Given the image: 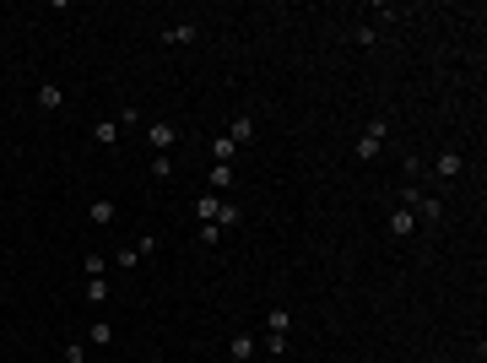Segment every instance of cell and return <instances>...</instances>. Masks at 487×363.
<instances>
[{
	"label": "cell",
	"mask_w": 487,
	"mask_h": 363,
	"mask_svg": "<svg viewBox=\"0 0 487 363\" xmlns=\"http://www.w3.org/2000/svg\"><path fill=\"white\" fill-rule=\"evenodd\" d=\"M385 136H390V120H368V130L358 136V146H352V152H358L363 163H374L379 152H385Z\"/></svg>",
	"instance_id": "obj_1"
},
{
	"label": "cell",
	"mask_w": 487,
	"mask_h": 363,
	"mask_svg": "<svg viewBox=\"0 0 487 363\" xmlns=\"http://www.w3.org/2000/svg\"><path fill=\"white\" fill-rule=\"evenodd\" d=\"M406 212H411V217L439 222V217H444V201H439V196H423V190H406Z\"/></svg>",
	"instance_id": "obj_2"
},
{
	"label": "cell",
	"mask_w": 487,
	"mask_h": 363,
	"mask_svg": "<svg viewBox=\"0 0 487 363\" xmlns=\"http://www.w3.org/2000/svg\"><path fill=\"white\" fill-rule=\"evenodd\" d=\"M174 136H179V130H174V120H152V125H146V142L157 146V152H168V146H174Z\"/></svg>",
	"instance_id": "obj_3"
},
{
	"label": "cell",
	"mask_w": 487,
	"mask_h": 363,
	"mask_svg": "<svg viewBox=\"0 0 487 363\" xmlns=\"http://www.w3.org/2000/svg\"><path fill=\"white\" fill-rule=\"evenodd\" d=\"M227 358H233V363H249V358H255V331H233V342H227Z\"/></svg>",
	"instance_id": "obj_4"
},
{
	"label": "cell",
	"mask_w": 487,
	"mask_h": 363,
	"mask_svg": "<svg viewBox=\"0 0 487 363\" xmlns=\"http://www.w3.org/2000/svg\"><path fill=\"white\" fill-rule=\"evenodd\" d=\"M460 168H466L460 152H439V158H433V174H439V179H460Z\"/></svg>",
	"instance_id": "obj_5"
},
{
	"label": "cell",
	"mask_w": 487,
	"mask_h": 363,
	"mask_svg": "<svg viewBox=\"0 0 487 363\" xmlns=\"http://www.w3.org/2000/svg\"><path fill=\"white\" fill-rule=\"evenodd\" d=\"M265 331H271V336H287V331H292V309H282V303L265 309Z\"/></svg>",
	"instance_id": "obj_6"
},
{
	"label": "cell",
	"mask_w": 487,
	"mask_h": 363,
	"mask_svg": "<svg viewBox=\"0 0 487 363\" xmlns=\"http://www.w3.org/2000/svg\"><path fill=\"white\" fill-rule=\"evenodd\" d=\"M195 22H174V27H162V43H195Z\"/></svg>",
	"instance_id": "obj_7"
},
{
	"label": "cell",
	"mask_w": 487,
	"mask_h": 363,
	"mask_svg": "<svg viewBox=\"0 0 487 363\" xmlns=\"http://www.w3.org/2000/svg\"><path fill=\"white\" fill-rule=\"evenodd\" d=\"M227 142H233V146H249V142H255V120H249V114H239V120H233V130H227Z\"/></svg>",
	"instance_id": "obj_8"
},
{
	"label": "cell",
	"mask_w": 487,
	"mask_h": 363,
	"mask_svg": "<svg viewBox=\"0 0 487 363\" xmlns=\"http://www.w3.org/2000/svg\"><path fill=\"white\" fill-rule=\"evenodd\" d=\"M60 103H65L60 81H43V87H38V109H43V114H49V109H60Z\"/></svg>",
	"instance_id": "obj_9"
},
{
	"label": "cell",
	"mask_w": 487,
	"mask_h": 363,
	"mask_svg": "<svg viewBox=\"0 0 487 363\" xmlns=\"http://www.w3.org/2000/svg\"><path fill=\"white\" fill-rule=\"evenodd\" d=\"M390 233H417V217H411V212H406V206H395V212H390Z\"/></svg>",
	"instance_id": "obj_10"
},
{
	"label": "cell",
	"mask_w": 487,
	"mask_h": 363,
	"mask_svg": "<svg viewBox=\"0 0 487 363\" xmlns=\"http://www.w3.org/2000/svg\"><path fill=\"white\" fill-rule=\"evenodd\" d=\"M92 142L114 146V142H120V120H98V125H92Z\"/></svg>",
	"instance_id": "obj_11"
},
{
	"label": "cell",
	"mask_w": 487,
	"mask_h": 363,
	"mask_svg": "<svg viewBox=\"0 0 487 363\" xmlns=\"http://www.w3.org/2000/svg\"><path fill=\"white\" fill-rule=\"evenodd\" d=\"M87 217L98 222V228H108L114 222V201H87Z\"/></svg>",
	"instance_id": "obj_12"
},
{
	"label": "cell",
	"mask_w": 487,
	"mask_h": 363,
	"mask_svg": "<svg viewBox=\"0 0 487 363\" xmlns=\"http://www.w3.org/2000/svg\"><path fill=\"white\" fill-rule=\"evenodd\" d=\"M87 336H92V347H108V342H114V325H108V320H92V325H87Z\"/></svg>",
	"instance_id": "obj_13"
},
{
	"label": "cell",
	"mask_w": 487,
	"mask_h": 363,
	"mask_svg": "<svg viewBox=\"0 0 487 363\" xmlns=\"http://www.w3.org/2000/svg\"><path fill=\"white\" fill-rule=\"evenodd\" d=\"M239 158V146L227 142V136H217V142H211V163H233Z\"/></svg>",
	"instance_id": "obj_14"
},
{
	"label": "cell",
	"mask_w": 487,
	"mask_h": 363,
	"mask_svg": "<svg viewBox=\"0 0 487 363\" xmlns=\"http://www.w3.org/2000/svg\"><path fill=\"white\" fill-rule=\"evenodd\" d=\"M233 184V163H211V190H227Z\"/></svg>",
	"instance_id": "obj_15"
},
{
	"label": "cell",
	"mask_w": 487,
	"mask_h": 363,
	"mask_svg": "<svg viewBox=\"0 0 487 363\" xmlns=\"http://www.w3.org/2000/svg\"><path fill=\"white\" fill-rule=\"evenodd\" d=\"M239 217H244V212H239L233 201H223V206H217V228H239Z\"/></svg>",
	"instance_id": "obj_16"
},
{
	"label": "cell",
	"mask_w": 487,
	"mask_h": 363,
	"mask_svg": "<svg viewBox=\"0 0 487 363\" xmlns=\"http://www.w3.org/2000/svg\"><path fill=\"white\" fill-rule=\"evenodd\" d=\"M87 303H108V282L103 277H87Z\"/></svg>",
	"instance_id": "obj_17"
},
{
	"label": "cell",
	"mask_w": 487,
	"mask_h": 363,
	"mask_svg": "<svg viewBox=\"0 0 487 363\" xmlns=\"http://www.w3.org/2000/svg\"><path fill=\"white\" fill-rule=\"evenodd\" d=\"M217 206H223V201H217V196H201V201H195V212H201V222H217Z\"/></svg>",
	"instance_id": "obj_18"
},
{
	"label": "cell",
	"mask_w": 487,
	"mask_h": 363,
	"mask_svg": "<svg viewBox=\"0 0 487 363\" xmlns=\"http://www.w3.org/2000/svg\"><path fill=\"white\" fill-rule=\"evenodd\" d=\"M195 239H201V249H217V239H223V233H217V222H201V233H195Z\"/></svg>",
	"instance_id": "obj_19"
},
{
	"label": "cell",
	"mask_w": 487,
	"mask_h": 363,
	"mask_svg": "<svg viewBox=\"0 0 487 363\" xmlns=\"http://www.w3.org/2000/svg\"><path fill=\"white\" fill-rule=\"evenodd\" d=\"M114 261H120L125 271H136V266H141V249H130V244H125V249H120V255H114Z\"/></svg>",
	"instance_id": "obj_20"
},
{
	"label": "cell",
	"mask_w": 487,
	"mask_h": 363,
	"mask_svg": "<svg viewBox=\"0 0 487 363\" xmlns=\"http://www.w3.org/2000/svg\"><path fill=\"white\" fill-rule=\"evenodd\" d=\"M103 271H108V261H103L98 249H87V277H103Z\"/></svg>",
	"instance_id": "obj_21"
},
{
	"label": "cell",
	"mask_w": 487,
	"mask_h": 363,
	"mask_svg": "<svg viewBox=\"0 0 487 363\" xmlns=\"http://www.w3.org/2000/svg\"><path fill=\"white\" fill-rule=\"evenodd\" d=\"M352 43H358V49H374V43H379V33H374V27H358V33H352Z\"/></svg>",
	"instance_id": "obj_22"
},
{
	"label": "cell",
	"mask_w": 487,
	"mask_h": 363,
	"mask_svg": "<svg viewBox=\"0 0 487 363\" xmlns=\"http://www.w3.org/2000/svg\"><path fill=\"white\" fill-rule=\"evenodd\" d=\"M152 174H157V179H168V174H174V158H168V152H157V158H152Z\"/></svg>",
	"instance_id": "obj_23"
},
{
	"label": "cell",
	"mask_w": 487,
	"mask_h": 363,
	"mask_svg": "<svg viewBox=\"0 0 487 363\" xmlns=\"http://www.w3.org/2000/svg\"><path fill=\"white\" fill-rule=\"evenodd\" d=\"M125 125H141V109H136V103H125V109H120V130H125Z\"/></svg>",
	"instance_id": "obj_24"
},
{
	"label": "cell",
	"mask_w": 487,
	"mask_h": 363,
	"mask_svg": "<svg viewBox=\"0 0 487 363\" xmlns=\"http://www.w3.org/2000/svg\"><path fill=\"white\" fill-rule=\"evenodd\" d=\"M265 352H271V358H287V336H265Z\"/></svg>",
	"instance_id": "obj_25"
}]
</instances>
